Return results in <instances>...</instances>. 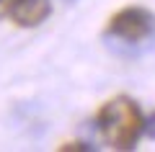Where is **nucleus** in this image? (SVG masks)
<instances>
[{"mask_svg": "<svg viewBox=\"0 0 155 152\" xmlns=\"http://www.w3.org/2000/svg\"><path fill=\"white\" fill-rule=\"evenodd\" d=\"M96 126L109 147L134 150L137 139L145 131V116L129 95H114L96 111Z\"/></svg>", "mask_w": 155, "mask_h": 152, "instance_id": "1", "label": "nucleus"}, {"mask_svg": "<svg viewBox=\"0 0 155 152\" xmlns=\"http://www.w3.org/2000/svg\"><path fill=\"white\" fill-rule=\"evenodd\" d=\"M155 31V16L142 5H124L106 21V34L122 41H145Z\"/></svg>", "mask_w": 155, "mask_h": 152, "instance_id": "2", "label": "nucleus"}, {"mask_svg": "<svg viewBox=\"0 0 155 152\" xmlns=\"http://www.w3.org/2000/svg\"><path fill=\"white\" fill-rule=\"evenodd\" d=\"M52 0H13L11 3V21L21 28H36L49 18Z\"/></svg>", "mask_w": 155, "mask_h": 152, "instance_id": "3", "label": "nucleus"}, {"mask_svg": "<svg viewBox=\"0 0 155 152\" xmlns=\"http://www.w3.org/2000/svg\"><path fill=\"white\" fill-rule=\"evenodd\" d=\"M60 150H85V152H91V150H93V147L83 144V142H67V144H62Z\"/></svg>", "mask_w": 155, "mask_h": 152, "instance_id": "4", "label": "nucleus"}, {"mask_svg": "<svg viewBox=\"0 0 155 152\" xmlns=\"http://www.w3.org/2000/svg\"><path fill=\"white\" fill-rule=\"evenodd\" d=\"M11 3L13 0H0V18L5 16V13H11Z\"/></svg>", "mask_w": 155, "mask_h": 152, "instance_id": "5", "label": "nucleus"}]
</instances>
